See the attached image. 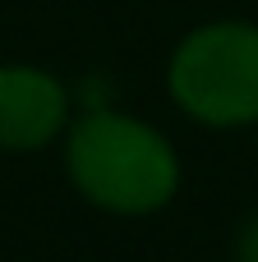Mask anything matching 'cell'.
<instances>
[{"label":"cell","mask_w":258,"mask_h":262,"mask_svg":"<svg viewBox=\"0 0 258 262\" xmlns=\"http://www.w3.org/2000/svg\"><path fill=\"white\" fill-rule=\"evenodd\" d=\"M235 262H258V212L240 226V235H235Z\"/></svg>","instance_id":"277c9868"},{"label":"cell","mask_w":258,"mask_h":262,"mask_svg":"<svg viewBox=\"0 0 258 262\" xmlns=\"http://www.w3.org/2000/svg\"><path fill=\"white\" fill-rule=\"evenodd\" d=\"M166 92L203 129L258 124V23L212 18L185 32L166 60Z\"/></svg>","instance_id":"7a4b0ae2"},{"label":"cell","mask_w":258,"mask_h":262,"mask_svg":"<svg viewBox=\"0 0 258 262\" xmlns=\"http://www.w3.org/2000/svg\"><path fill=\"white\" fill-rule=\"evenodd\" d=\"M69 184L111 216H152L180 193V157L162 129L129 111H83L65 129Z\"/></svg>","instance_id":"6da1fadb"},{"label":"cell","mask_w":258,"mask_h":262,"mask_svg":"<svg viewBox=\"0 0 258 262\" xmlns=\"http://www.w3.org/2000/svg\"><path fill=\"white\" fill-rule=\"evenodd\" d=\"M69 129V88L37 64H0V152H42Z\"/></svg>","instance_id":"3957f363"}]
</instances>
